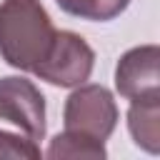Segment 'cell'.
Listing matches in <instances>:
<instances>
[{
  "label": "cell",
  "instance_id": "cell-5",
  "mask_svg": "<svg viewBox=\"0 0 160 160\" xmlns=\"http://www.w3.org/2000/svg\"><path fill=\"white\" fill-rule=\"evenodd\" d=\"M160 48L140 45L128 50L115 65V90L125 100H160L158 78Z\"/></svg>",
  "mask_w": 160,
  "mask_h": 160
},
{
  "label": "cell",
  "instance_id": "cell-3",
  "mask_svg": "<svg viewBox=\"0 0 160 160\" xmlns=\"http://www.w3.org/2000/svg\"><path fill=\"white\" fill-rule=\"evenodd\" d=\"M92 68H95L92 48L78 32L58 30L45 60L32 70V75L58 88H78L90 78Z\"/></svg>",
  "mask_w": 160,
  "mask_h": 160
},
{
  "label": "cell",
  "instance_id": "cell-4",
  "mask_svg": "<svg viewBox=\"0 0 160 160\" xmlns=\"http://www.w3.org/2000/svg\"><path fill=\"white\" fill-rule=\"evenodd\" d=\"M0 120L20 128L30 140L45 138V98L40 88L20 75L0 78Z\"/></svg>",
  "mask_w": 160,
  "mask_h": 160
},
{
  "label": "cell",
  "instance_id": "cell-1",
  "mask_svg": "<svg viewBox=\"0 0 160 160\" xmlns=\"http://www.w3.org/2000/svg\"><path fill=\"white\" fill-rule=\"evenodd\" d=\"M55 25L40 0L0 2V58L22 72H32L55 40Z\"/></svg>",
  "mask_w": 160,
  "mask_h": 160
},
{
  "label": "cell",
  "instance_id": "cell-8",
  "mask_svg": "<svg viewBox=\"0 0 160 160\" xmlns=\"http://www.w3.org/2000/svg\"><path fill=\"white\" fill-rule=\"evenodd\" d=\"M55 2L68 15L80 20H92V22L115 20L130 5V0H55Z\"/></svg>",
  "mask_w": 160,
  "mask_h": 160
},
{
  "label": "cell",
  "instance_id": "cell-9",
  "mask_svg": "<svg viewBox=\"0 0 160 160\" xmlns=\"http://www.w3.org/2000/svg\"><path fill=\"white\" fill-rule=\"evenodd\" d=\"M42 152L35 140L20 138L15 132L0 130V158H20V160H38Z\"/></svg>",
  "mask_w": 160,
  "mask_h": 160
},
{
  "label": "cell",
  "instance_id": "cell-2",
  "mask_svg": "<svg viewBox=\"0 0 160 160\" xmlns=\"http://www.w3.org/2000/svg\"><path fill=\"white\" fill-rule=\"evenodd\" d=\"M62 122L70 132L105 142L118 125V105L112 92L102 85H78L65 100Z\"/></svg>",
  "mask_w": 160,
  "mask_h": 160
},
{
  "label": "cell",
  "instance_id": "cell-7",
  "mask_svg": "<svg viewBox=\"0 0 160 160\" xmlns=\"http://www.w3.org/2000/svg\"><path fill=\"white\" fill-rule=\"evenodd\" d=\"M45 155L52 160H58V158H92V160H98V158H105L108 152H105V142L65 130L50 140V148Z\"/></svg>",
  "mask_w": 160,
  "mask_h": 160
},
{
  "label": "cell",
  "instance_id": "cell-6",
  "mask_svg": "<svg viewBox=\"0 0 160 160\" xmlns=\"http://www.w3.org/2000/svg\"><path fill=\"white\" fill-rule=\"evenodd\" d=\"M128 130L138 148L155 155L160 150V100H130Z\"/></svg>",
  "mask_w": 160,
  "mask_h": 160
}]
</instances>
